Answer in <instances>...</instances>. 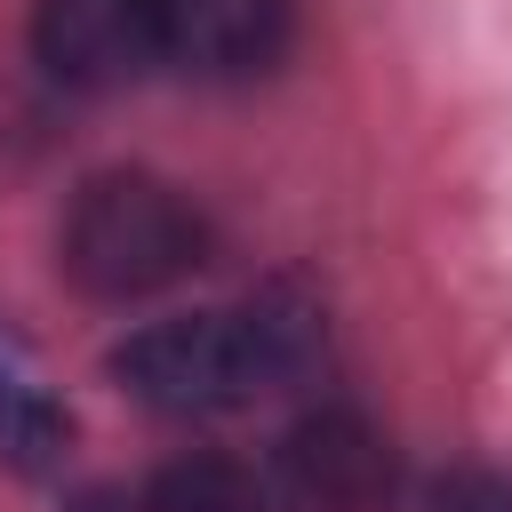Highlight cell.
<instances>
[{
    "label": "cell",
    "mask_w": 512,
    "mask_h": 512,
    "mask_svg": "<svg viewBox=\"0 0 512 512\" xmlns=\"http://www.w3.org/2000/svg\"><path fill=\"white\" fill-rule=\"evenodd\" d=\"M32 48L64 88H128L168 64V0H40Z\"/></svg>",
    "instance_id": "cell-4"
},
{
    "label": "cell",
    "mask_w": 512,
    "mask_h": 512,
    "mask_svg": "<svg viewBox=\"0 0 512 512\" xmlns=\"http://www.w3.org/2000/svg\"><path fill=\"white\" fill-rule=\"evenodd\" d=\"M208 248V224L200 208L144 176V168H112V176H88L72 216H64V272L80 296L96 304H136V296H160L168 280H184Z\"/></svg>",
    "instance_id": "cell-2"
},
{
    "label": "cell",
    "mask_w": 512,
    "mask_h": 512,
    "mask_svg": "<svg viewBox=\"0 0 512 512\" xmlns=\"http://www.w3.org/2000/svg\"><path fill=\"white\" fill-rule=\"evenodd\" d=\"M392 496V440L360 408H320L272 448L280 512H376Z\"/></svg>",
    "instance_id": "cell-3"
},
{
    "label": "cell",
    "mask_w": 512,
    "mask_h": 512,
    "mask_svg": "<svg viewBox=\"0 0 512 512\" xmlns=\"http://www.w3.org/2000/svg\"><path fill=\"white\" fill-rule=\"evenodd\" d=\"M328 352V320L304 288H256L240 312H184L152 320L112 352L120 392H136L160 416H224L256 392L296 384Z\"/></svg>",
    "instance_id": "cell-1"
},
{
    "label": "cell",
    "mask_w": 512,
    "mask_h": 512,
    "mask_svg": "<svg viewBox=\"0 0 512 512\" xmlns=\"http://www.w3.org/2000/svg\"><path fill=\"white\" fill-rule=\"evenodd\" d=\"M144 512H272V488L232 456H176L144 480Z\"/></svg>",
    "instance_id": "cell-6"
},
{
    "label": "cell",
    "mask_w": 512,
    "mask_h": 512,
    "mask_svg": "<svg viewBox=\"0 0 512 512\" xmlns=\"http://www.w3.org/2000/svg\"><path fill=\"white\" fill-rule=\"evenodd\" d=\"M288 0H168V64L192 80H256L288 56Z\"/></svg>",
    "instance_id": "cell-5"
},
{
    "label": "cell",
    "mask_w": 512,
    "mask_h": 512,
    "mask_svg": "<svg viewBox=\"0 0 512 512\" xmlns=\"http://www.w3.org/2000/svg\"><path fill=\"white\" fill-rule=\"evenodd\" d=\"M424 512H512V480L488 464H456L424 488Z\"/></svg>",
    "instance_id": "cell-8"
},
{
    "label": "cell",
    "mask_w": 512,
    "mask_h": 512,
    "mask_svg": "<svg viewBox=\"0 0 512 512\" xmlns=\"http://www.w3.org/2000/svg\"><path fill=\"white\" fill-rule=\"evenodd\" d=\"M72 448V416L0 352V464L8 472H56Z\"/></svg>",
    "instance_id": "cell-7"
}]
</instances>
